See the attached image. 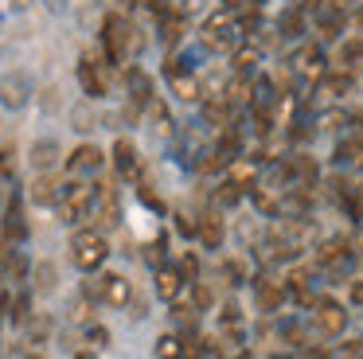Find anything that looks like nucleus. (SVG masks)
Masks as SVG:
<instances>
[{"instance_id": "f257e3e1", "label": "nucleus", "mask_w": 363, "mask_h": 359, "mask_svg": "<svg viewBox=\"0 0 363 359\" xmlns=\"http://www.w3.org/2000/svg\"><path fill=\"white\" fill-rule=\"evenodd\" d=\"M106 258H110V242H106L102 231H94V226L74 231V238H71V262H74V270L94 273V270H102V265H106Z\"/></svg>"}, {"instance_id": "f03ea898", "label": "nucleus", "mask_w": 363, "mask_h": 359, "mask_svg": "<svg viewBox=\"0 0 363 359\" xmlns=\"http://www.w3.org/2000/svg\"><path fill=\"white\" fill-rule=\"evenodd\" d=\"M102 51H106V59H110V62H129V55L137 51L133 23H129L121 12H110L102 20Z\"/></svg>"}, {"instance_id": "7ed1b4c3", "label": "nucleus", "mask_w": 363, "mask_h": 359, "mask_svg": "<svg viewBox=\"0 0 363 359\" xmlns=\"http://www.w3.org/2000/svg\"><path fill=\"white\" fill-rule=\"evenodd\" d=\"M90 207H94V184H79V180H67L63 184V195H59V219L63 223H82L90 219Z\"/></svg>"}, {"instance_id": "20e7f679", "label": "nucleus", "mask_w": 363, "mask_h": 359, "mask_svg": "<svg viewBox=\"0 0 363 359\" xmlns=\"http://www.w3.org/2000/svg\"><path fill=\"white\" fill-rule=\"evenodd\" d=\"M82 293H86L94 304H113V309H125L129 297H133V289H129V281L121 277V273H102V277L86 281V285H82Z\"/></svg>"}, {"instance_id": "39448f33", "label": "nucleus", "mask_w": 363, "mask_h": 359, "mask_svg": "<svg viewBox=\"0 0 363 359\" xmlns=\"http://www.w3.org/2000/svg\"><path fill=\"white\" fill-rule=\"evenodd\" d=\"M238 39H242V28H238L227 12L211 16V20L203 23V47L207 51H219V55L238 51Z\"/></svg>"}, {"instance_id": "423d86ee", "label": "nucleus", "mask_w": 363, "mask_h": 359, "mask_svg": "<svg viewBox=\"0 0 363 359\" xmlns=\"http://www.w3.org/2000/svg\"><path fill=\"white\" fill-rule=\"evenodd\" d=\"M90 223L94 231H113L121 223V199L113 184H94V207H90Z\"/></svg>"}, {"instance_id": "0eeeda50", "label": "nucleus", "mask_w": 363, "mask_h": 359, "mask_svg": "<svg viewBox=\"0 0 363 359\" xmlns=\"http://www.w3.org/2000/svg\"><path fill=\"white\" fill-rule=\"evenodd\" d=\"M316 262H320L324 273H332V277H352L355 270V250L347 238H328L320 250H316Z\"/></svg>"}, {"instance_id": "6e6552de", "label": "nucleus", "mask_w": 363, "mask_h": 359, "mask_svg": "<svg viewBox=\"0 0 363 359\" xmlns=\"http://www.w3.org/2000/svg\"><path fill=\"white\" fill-rule=\"evenodd\" d=\"M106 67H110V59H98L94 51H86L82 62H79V86H82V94H86L90 101L110 94V70Z\"/></svg>"}, {"instance_id": "1a4fd4ad", "label": "nucleus", "mask_w": 363, "mask_h": 359, "mask_svg": "<svg viewBox=\"0 0 363 359\" xmlns=\"http://www.w3.org/2000/svg\"><path fill=\"white\" fill-rule=\"evenodd\" d=\"M121 82H125V98L133 109H149L152 106V94H157V86H152L149 70H141L137 62H129L125 74H121Z\"/></svg>"}, {"instance_id": "9d476101", "label": "nucleus", "mask_w": 363, "mask_h": 359, "mask_svg": "<svg viewBox=\"0 0 363 359\" xmlns=\"http://www.w3.org/2000/svg\"><path fill=\"white\" fill-rule=\"evenodd\" d=\"M293 74L297 78H305V82H320L324 74H328V67H324V47L320 43H305V47H297V55H293Z\"/></svg>"}, {"instance_id": "9b49d317", "label": "nucleus", "mask_w": 363, "mask_h": 359, "mask_svg": "<svg viewBox=\"0 0 363 359\" xmlns=\"http://www.w3.org/2000/svg\"><path fill=\"white\" fill-rule=\"evenodd\" d=\"M313 324H316V332H320V336H344V328H347L344 304L320 297V301H316V309H313Z\"/></svg>"}, {"instance_id": "f8f14e48", "label": "nucleus", "mask_w": 363, "mask_h": 359, "mask_svg": "<svg viewBox=\"0 0 363 359\" xmlns=\"http://www.w3.org/2000/svg\"><path fill=\"white\" fill-rule=\"evenodd\" d=\"M0 231L9 234L12 242H24L28 238V223H24V192H12L9 195V207H4V219H0Z\"/></svg>"}, {"instance_id": "ddd939ff", "label": "nucleus", "mask_w": 363, "mask_h": 359, "mask_svg": "<svg viewBox=\"0 0 363 359\" xmlns=\"http://www.w3.org/2000/svg\"><path fill=\"white\" fill-rule=\"evenodd\" d=\"M113 168H118L121 180H141V153H137L133 140L125 137L113 140Z\"/></svg>"}, {"instance_id": "4468645a", "label": "nucleus", "mask_w": 363, "mask_h": 359, "mask_svg": "<svg viewBox=\"0 0 363 359\" xmlns=\"http://www.w3.org/2000/svg\"><path fill=\"white\" fill-rule=\"evenodd\" d=\"M254 293H258V309L262 312H277L281 301L289 297V285H285V281H274L269 273H262V277H254Z\"/></svg>"}, {"instance_id": "2eb2a0df", "label": "nucleus", "mask_w": 363, "mask_h": 359, "mask_svg": "<svg viewBox=\"0 0 363 359\" xmlns=\"http://www.w3.org/2000/svg\"><path fill=\"white\" fill-rule=\"evenodd\" d=\"M28 94H32V82H28L24 74H4V78H0V106L24 109L28 106Z\"/></svg>"}, {"instance_id": "dca6fc26", "label": "nucleus", "mask_w": 363, "mask_h": 359, "mask_svg": "<svg viewBox=\"0 0 363 359\" xmlns=\"http://www.w3.org/2000/svg\"><path fill=\"white\" fill-rule=\"evenodd\" d=\"M254 94H258V82H254V74H246V70H235V78L223 86V98H227L230 106H246V101H254Z\"/></svg>"}, {"instance_id": "f3484780", "label": "nucleus", "mask_w": 363, "mask_h": 359, "mask_svg": "<svg viewBox=\"0 0 363 359\" xmlns=\"http://www.w3.org/2000/svg\"><path fill=\"white\" fill-rule=\"evenodd\" d=\"M344 23H347V12H340V8H320V12H316V35H320V43H332V39L344 35Z\"/></svg>"}, {"instance_id": "a211bd4d", "label": "nucleus", "mask_w": 363, "mask_h": 359, "mask_svg": "<svg viewBox=\"0 0 363 359\" xmlns=\"http://www.w3.org/2000/svg\"><path fill=\"white\" fill-rule=\"evenodd\" d=\"M102 168V148L98 145H79L71 156H67V172L79 176V172H98Z\"/></svg>"}, {"instance_id": "6ab92c4d", "label": "nucleus", "mask_w": 363, "mask_h": 359, "mask_svg": "<svg viewBox=\"0 0 363 359\" xmlns=\"http://www.w3.org/2000/svg\"><path fill=\"white\" fill-rule=\"evenodd\" d=\"M28 192H32V203H40V207H59V195H63V184H59L55 176H48V172H43V176L35 180L32 187H28Z\"/></svg>"}, {"instance_id": "aec40b11", "label": "nucleus", "mask_w": 363, "mask_h": 359, "mask_svg": "<svg viewBox=\"0 0 363 359\" xmlns=\"http://www.w3.org/2000/svg\"><path fill=\"white\" fill-rule=\"evenodd\" d=\"M180 289H184L180 265H160V270H157V297H160V301H176Z\"/></svg>"}, {"instance_id": "412c9836", "label": "nucleus", "mask_w": 363, "mask_h": 359, "mask_svg": "<svg viewBox=\"0 0 363 359\" xmlns=\"http://www.w3.org/2000/svg\"><path fill=\"white\" fill-rule=\"evenodd\" d=\"M332 160L340 164V168H363V137H344L336 145V153H332Z\"/></svg>"}, {"instance_id": "4be33fe9", "label": "nucleus", "mask_w": 363, "mask_h": 359, "mask_svg": "<svg viewBox=\"0 0 363 359\" xmlns=\"http://www.w3.org/2000/svg\"><path fill=\"white\" fill-rule=\"evenodd\" d=\"M336 62L347 74H363V39H344L336 51Z\"/></svg>"}, {"instance_id": "5701e85b", "label": "nucleus", "mask_w": 363, "mask_h": 359, "mask_svg": "<svg viewBox=\"0 0 363 359\" xmlns=\"http://www.w3.org/2000/svg\"><path fill=\"white\" fill-rule=\"evenodd\" d=\"M352 82H355V74H347V70H328V74L316 82V90H320L324 98H344V94H352Z\"/></svg>"}, {"instance_id": "b1692460", "label": "nucleus", "mask_w": 363, "mask_h": 359, "mask_svg": "<svg viewBox=\"0 0 363 359\" xmlns=\"http://www.w3.org/2000/svg\"><path fill=\"white\" fill-rule=\"evenodd\" d=\"M277 31H281V39H297L305 35V8H285L281 20H277Z\"/></svg>"}, {"instance_id": "393cba45", "label": "nucleus", "mask_w": 363, "mask_h": 359, "mask_svg": "<svg viewBox=\"0 0 363 359\" xmlns=\"http://www.w3.org/2000/svg\"><path fill=\"white\" fill-rule=\"evenodd\" d=\"M199 242H203L207 250L223 246V219L219 215H199Z\"/></svg>"}, {"instance_id": "a878e982", "label": "nucleus", "mask_w": 363, "mask_h": 359, "mask_svg": "<svg viewBox=\"0 0 363 359\" xmlns=\"http://www.w3.org/2000/svg\"><path fill=\"white\" fill-rule=\"evenodd\" d=\"M59 153H63V148H59L55 140H35V145H32V168L35 172H48L51 164L59 160Z\"/></svg>"}, {"instance_id": "bb28decb", "label": "nucleus", "mask_w": 363, "mask_h": 359, "mask_svg": "<svg viewBox=\"0 0 363 359\" xmlns=\"http://www.w3.org/2000/svg\"><path fill=\"white\" fill-rule=\"evenodd\" d=\"M184 28H188V16H184V12H164V16H160V39H164L168 47L184 35Z\"/></svg>"}, {"instance_id": "cd10ccee", "label": "nucleus", "mask_w": 363, "mask_h": 359, "mask_svg": "<svg viewBox=\"0 0 363 359\" xmlns=\"http://www.w3.org/2000/svg\"><path fill=\"white\" fill-rule=\"evenodd\" d=\"M172 320L184 328V332H196V328H199V304H180V301H172Z\"/></svg>"}, {"instance_id": "c85d7f7f", "label": "nucleus", "mask_w": 363, "mask_h": 359, "mask_svg": "<svg viewBox=\"0 0 363 359\" xmlns=\"http://www.w3.org/2000/svg\"><path fill=\"white\" fill-rule=\"evenodd\" d=\"M157 359H184V336L168 332L157 340Z\"/></svg>"}, {"instance_id": "c756f323", "label": "nucleus", "mask_w": 363, "mask_h": 359, "mask_svg": "<svg viewBox=\"0 0 363 359\" xmlns=\"http://www.w3.org/2000/svg\"><path fill=\"white\" fill-rule=\"evenodd\" d=\"M28 316H32V289H20L16 301H12L9 320H12V324H28Z\"/></svg>"}, {"instance_id": "7c9ffc66", "label": "nucleus", "mask_w": 363, "mask_h": 359, "mask_svg": "<svg viewBox=\"0 0 363 359\" xmlns=\"http://www.w3.org/2000/svg\"><path fill=\"white\" fill-rule=\"evenodd\" d=\"M242 192H246L242 184H235V180H223L219 192H215V203H219V207H235V203L242 199Z\"/></svg>"}, {"instance_id": "2f4dec72", "label": "nucleus", "mask_w": 363, "mask_h": 359, "mask_svg": "<svg viewBox=\"0 0 363 359\" xmlns=\"http://www.w3.org/2000/svg\"><path fill=\"white\" fill-rule=\"evenodd\" d=\"M48 332H51L48 312H35V316L28 320V343H43V340H48Z\"/></svg>"}, {"instance_id": "473e14b6", "label": "nucleus", "mask_w": 363, "mask_h": 359, "mask_svg": "<svg viewBox=\"0 0 363 359\" xmlns=\"http://www.w3.org/2000/svg\"><path fill=\"white\" fill-rule=\"evenodd\" d=\"M51 289H55V265L40 262L35 265V293H51Z\"/></svg>"}, {"instance_id": "72a5a7b5", "label": "nucleus", "mask_w": 363, "mask_h": 359, "mask_svg": "<svg viewBox=\"0 0 363 359\" xmlns=\"http://www.w3.org/2000/svg\"><path fill=\"white\" fill-rule=\"evenodd\" d=\"M281 336H285V343H293V348H308V332L297 324V320H285Z\"/></svg>"}, {"instance_id": "f704fd0d", "label": "nucleus", "mask_w": 363, "mask_h": 359, "mask_svg": "<svg viewBox=\"0 0 363 359\" xmlns=\"http://www.w3.org/2000/svg\"><path fill=\"white\" fill-rule=\"evenodd\" d=\"M223 273H227L230 285H242V281H250V270H246V262H238V258H227V262H223Z\"/></svg>"}, {"instance_id": "c9c22d12", "label": "nucleus", "mask_w": 363, "mask_h": 359, "mask_svg": "<svg viewBox=\"0 0 363 359\" xmlns=\"http://www.w3.org/2000/svg\"><path fill=\"white\" fill-rule=\"evenodd\" d=\"M164 246H168V242H164V234H157V238H152L149 246H145V258H149V265H152V270H160V265H164Z\"/></svg>"}, {"instance_id": "e433bc0d", "label": "nucleus", "mask_w": 363, "mask_h": 359, "mask_svg": "<svg viewBox=\"0 0 363 359\" xmlns=\"http://www.w3.org/2000/svg\"><path fill=\"white\" fill-rule=\"evenodd\" d=\"M254 62H258V51H254V47H242V51H235V70H246V74H254Z\"/></svg>"}, {"instance_id": "4c0bfd02", "label": "nucleus", "mask_w": 363, "mask_h": 359, "mask_svg": "<svg viewBox=\"0 0 363 359\" xmlns=\"http://www.w3.org/2000/svg\"><path fill=\"white\" fill-rule=\"evenodd\" d=\"M176 231H180L184 238H199V219H191V215H176Z\"/></svg>"}, {"instance_id": "58836bf2", "label": "nucleus", "mask_w": 363, "mask_h": 359, "mask_svg": "<svg viewBox=\"0 0 363 359\" xmlns=\"http://www.w3.org/2000/svg\"><path fill=\"white\" fill-rule=\"evenodd\" d=\"M180 273H184V281L191 285V281L199 277V258H196V254H184V258H180Z\"/></svg>"}, {"instance_id": "ea45409f", "label": "nucleus", "mask_w": 363, "mask_h": 359, "mask_svg": "<svg viewBox=\"0 0 363 359\" xmlns=\"http://www.w3.org/2000/svg\"><path fill=\"white\" fill-rule=\"evenodd\" d=\"M9 180H12V148L4 145L0 148V184H9Z\"/></svg>"}, {"instance_id": "a19ab883", "label": "nucleus", "mask_w": 363, "mask_h": 359, "mask_svg": "<svg viewBox=\"0 0 363 359\" xmlns=\"http://www.w3.org/2000/svg\"><path fill=\"white\" fill-rule=\"evenodd\" d=\"M86 340L94 343V348H106V343H110V332H106L102 324H90V328H86Z\"/></svg>"}, {"instance_id": "79ce46f5", "label": "nucleus", "mask_w": 363, "mask_h": 359, "mask_svg": "<svg viewBox=\"0 0 363 359\" xmlns=\"http://www.w3.org/2000/svg\"><path fill=\"white\" fill-rule=\"evenodd\" d=\"M340 359H363V340H347V343H340Z\"/></svg>"}, {"instance_id": "37998d69", "label": "nucleus", "mask_w": 363, "mask_h": 359, "mask_svg": "<svg viewBox=\"0 0 363 359\" xmlns=\"http://www.w3.org/2000/svg\"><path fill=\"white\" fill-rule=\"evenodd\" d=\"M9 273H12V277H24V273H28V262H24V254H16V258H12V262H9Z\"/></svg>"}, {"instance_id": "c03bdc74", "label": "nucleus", "mask_w": 363, "mask_h": 359, "mask_svg": "<svg viewBox=\"0 0 363 359\" xmlns=\"http://www.w3.org/2000/svg\"><path fill=\"white\" fill-rule=\"evenodd\" d=\"M191 285H196V304H199V309H207V304H211V289L199 285V281H191Z\"/></svg>"}, {"instance_id": "a18cd8bd", "label": "nucleus", "mask_w": 363, "mask_h": 359, "mask_svg": "<svg viewBox=\"0 0 363 359\" xmlns=\"http://www.w3.org/2000/svg\"><path fill=\"white\" fill-rule=\"evenodd\" d=\"M145 8H149V12L157 16V20H160L164 12H172V8H168V0H145Z\"/></svg>"}, {"instance_id": "49530a36", "label": "nucleus", "mask_w": 363, "mask_h": 359, "mask_svg": "<svg viewBox=\"0 0 363 359\" xmlns=\"http://www.w3.org/2000/svg\"><path fill=\"white\" fill-rule=\"evenodd\" d=\"M71 117H74V129H90V114H86V106H79Z\"/></svg>"}, {"instance_id": "de8ad7c7", "label": "nucleus", "mask_w": 363, "mask_h": 359, "mask_svg": "<svg viewBox=\"0 0 363 359\" xmlns=\"http://www.w3.org/2000/svg\"><path fill=\"white\" fill-rule=\"evenodd\" d=\"M141 199H145V207H152V211H164V203H160V199H157V195H152L145 184H141Z\"/></svg>"}, {"instance_id": "09e8293b", "label": "nucleus", "mask_w": 363, "mask_h": 359, "mask_svg": "<svg viewBox=\"0 0 363 359\" xmlns=\"http://www.w3.org/2000/svg\"><path fill=\"white\" fill-rule=\"evenodd\" d=\"M347 297H352V304H363V281H352V289H347Z\"/></svg>"}, {"instance_id": "8fccbe9b", "label": "nucleus", "mask_w": 363, "mask_h": 359, "mask_svg": "<svg viewBox=\"0 0 363 359\" xmlns=\"http://www.w3.org/2000/svg\"><path fill=\"white\" fill-rule=\"evenodd\" d=\"M9 312H12V301L4 293H0V324H4V320H9Z\"/></svg>"}, {"instance_id": "3c124183", "label": "nucleus", "mask_w": 363, "mask_h": 359, "mask_svg": "<svg viewBox=\"0 0 363 359\" xmlns=\"http://www.w3.org/2000/svg\"><path fill=\"white\" fill-rule=\"evenodd\" d=\"M223 4H227L230 12H238V8H254V0H223Z\"/></svg>"}, {"instance_id": "603ef678", "label": "nucleus", "mask_w": 363, "mask_h": 359, "mask_svg": "<svg viewBox=\"0 0 363 359\" xmlns=\"http://www.w3.org/2000/svg\"><path fill=\"white\" fill-rule=\"evenodd\" d=\"M305 359H328V351L324 348H305Z\"/></svg>"}, {"instance_id": "864d4df0", "label": "nucleus", "mask_w": 363, "mask_h": 359, "mask_svg": "<svg viewBox=\"0 0 363 359\" xmlns=\"http://www.w3.org/2000/svg\"><path fill=\"white\" fill-rule=\"evenodd\" d=\"M203 359H223V351H219V343H211V348H207V355Z\"/></svg>"}, {"instance_id": "5fc2aeb1", "label": "nucleus", "mask_w": 363, "mask_h": 359, "mask_svg": "<svg viewBox=\"0 0 363 359\" xmlns=\"http://www.w3.org/2000/svg\"><path fill=\"white\" fill-rule=\"evenodd\" d=\"M355 28L363 31V8H359V12H355Z\"/></svg>"}, {"instance_id": "6e6d98bb", "label": "nucleus", "mask_w": 363, "mask_h": 359, "mask_svg": "<svg viewBox=\"0 0 363 359\" xmlns=\"http://www.w3.org/2000/svg\"><path fill=\"white\" fill-rule=\"evenodd\" d=\"M74 359H98V355H94V351H79Z\"/></svg>"}, {"instance_id": "4d7b16f0", "label": "nucleus", "mask_w": 363, "mask_h": 359, "mask_svg": "<svg viewBox=\"0 0 363 359\" xmlns=\"http://www.w3.org/2000/svg\"><path fill=\"white\" fill-rule=\"evenodd\" d=\"M28 359H43V355H28Z\"/></svg>"}, {"instance_id": "13d9d810", "label": "nucleus", "mask_w": 363, "mask_h": 359, "mask_svg": "<svg viewBox=\"0 0 363 359\" xmlns=\"http://www.w3.org/2000/svg\"><path fill=\"white\" fill-rule=\"evenodd\" d=\"M238 359H250V355H238Z\"/></svg>"}, {"instance_id": "bf43d9fd", "label": "nucleus", "mask_w": 363, "mask_h": 359, "mask_svg": "<svg viewBox=\"0 0 363 359\" xmlns=\"http://www.w3.org/2000/svg\"><path fill=\"white\" fill-rule=\"evenodd\" d=\"M359 192H363V184H359Z\"/></svg>"}]
</instances>
